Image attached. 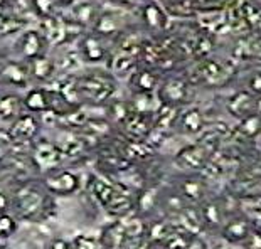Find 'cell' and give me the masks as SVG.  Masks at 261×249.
<instances>
[{
    "instance_id": "cell-35",
    "label": "cell",
    "mask_w": 261,
    "mask_h": 249,
    "mask_svg": "<svg viewBox=\"0 0 261 249\" xmlns=\"http://www.w3.org/2000/svg\"><path fill=\"white\" fill-rule=\"evenodd\" d=\"M125 228V232H126V237H128V241L132 239H140L145 234V226L140 219H132L128 223L123 224Z\"/></svg>"
},
{
    "instance_id": "cell-15",
    "label": "cell",
    "mask_w": 261,
    "mask_h": 249,
    "mask_svg": "<svg viewBox=\"0 0 261 249\" xmlns=\"http://www.w3.org/2000/svg\"><path fill=\"white\" fill-rule=\"evenodd\" d=\"M24 113V101L17 95H4L0 96V120L12 123Z\"/></svg>"
},
{
    "instance_id": "cell-40",
    "label": "cell",
    "mask_w": 261,
    "mask_h": 249,
    "mask_svg": "<svg viewBox=\"0 0 261 249\" xmlns=\"http://www.w3.org/2000/svg\"><path fill=\"white\" fill-rule=\"evenodd\" d=\"M110 113H113V118L118 121V123H121L125 118H126V115L130 113V108L126 106L125 103H121V101H115L112 106H110Z\"/></svg>"
},
{
    "instance_id": "cell-16",
    "label": "cell",
    "mask_w": 261,
    "mask_h": 249,
    "mask_svg": "<svg viewBox=\"0 0 261 249\" xmlns=\"http://www.w3.org/2000/svg\"><path fill=\"white\" fill-rule=\"evenodd\" d=\"M112 133V123L107 118H88L86 123L80 128V135L85 138H93V140H99Z\"/></svg>"
},
{
    "instance_id": "cell-45",
    "label": "cell",
    "mask_w": 261,
    "mask_h": 249,
    "mask_svg": "<svg viewBox=\"0 0 261 249\" xmlns=\"http://www.w3.org/2000/svg\"><path fill=\"white\" fill-rule=\"evenodd\" d=\"M112 4L118 5V7H123V9H130L133 5L137 4V0H110Z\"/></svg>"
},
{
    "instance_id": "cell-14",
    "label": "cell",
    "mask_w": 261,
    "mask_h": 249,
    "mask_svg": "<svg viewBox=\"0 0 261 249\" xmlns=\"http://www.w3.org/2000/svg\"><path fill=\"white\" fill-rule=\"evenodd\" d=\"M99 242H101L103 249H123L126 242H128L123 223H115L112 226H108L103 231V236Z\"/></svg>"
},
{
    "instance_id": "cell-4",
    "label": "cell",
    "mask_w": 261,
    "mask_h": 249,
    "mask_svg": "<svg viewBox=\"0 0 261 249\" xmlns=\"http://www.w3.org/2000/svg\"><path fill=\"white\" fill-rule=\"evenodd\" d=\"M31 160L32 165L37 170L49 174L61 165V162H63V153H61V148L54 142L39 140L36 143H32Z\"/></svg>"
},
{
    "instance_id": "cell-1",
    "label": "cell",
    "mask_w": 261,
    "mask_h": 249,
    "mask_svg": "<svg viewBox=\"0 0 261 249\" xmlns=\"http://www.w3.org/2000/svg\"><path fill=\"white\" fill-rule=\"evenodd\" d=\"M90 190L93 197L107 209L108 212L115 215H125L133 207L132 190L126 189L125 185L110 180H105L101 177H91L90 180Z\"/></svg>"
},
{
    "instance_id": "cell-10",
    "label": "cell",
    "mask_w": 261,
    "mask_h": 249,
    "mask_svg": "<svg viewBox=\"0 0 261 249\" xmlns=\"http://www.w3.org/2000/svg\"><path fill=\"white\" fill-rule=\"evenodd\" d=\"M175 162L180 167L189 169V170H201L204 165L207 163V152L204 150L201 145H191L186 147L177 153Z\"/></svg>"
},
{
    "instance_id": "cell-24",
    "label": "cell",
    "mask_w": 261,
    "mask_h": 249,
    "mask_svg": "<svg viewBox=\"0 0 261 249\" xmlns=\"http://www.w3.org/2000/svg\"><path fill=\"white\" fill-rule=\"evenodd\" d=\"M99 165H103L105 170L115 174H121L125 170L132 167V162L126 160L123 155H115V153H105L99 157Z\"/></svg>"
},
{
    "instance_id": "cell-13",
    "label": "cell",
    "mask_w": 261,
    "mask_h": 249,
    "mask_svg": "<svg viewBox=\"0 0 261 249\" xmlns=\"http://www.w3.org/2000/svg\"><path fill=\"white\" fill-rule=\"evenodd\" d=\"M186 95H187V86H186V82L180 79L167 81L159 91V98L162 99L164 104H169V106L182 103L186 99Z\"/></svg>"
},
{
    "instance_id": "cell-31",
    "label": "cell",
    "mask_w": 261,
    "mask_h": 249,
    "mask_svg": "<svg viewBox=\"0 0 261 249\" xmlns=\"http://www.w3.org/2000/svg\"><path fill=\"white\" fill-rule=\"evenodd\" d=\"M25 22L22 19H14V17H4L0 19V37L14 34V32H19L22 27H24Z\"/></svg>"
},
{
    "instance_id": "cell-7",
    "label": "cell",
    "mask_w": 261,
    "mask_h": 249,
    "mask_svg": "<svg viewBox=\"0 0 261 249\" xmlns=\"http://www.w3.org/2000/svg\"><path fill=\"white\" fill-rule=\"evenodd\" d=\"M47 42L44 39L42 32L39 31H25L17 41V51L25 61L36 59L39 56H44V49H46Z\"/></svg>"
},
{
    "instance_id": "cell-5",
    "label": "cell",
    "mask_w": 261,
    "mask_h": 249,
    "mask_svg": "<svg viewBox=\"0 0 261 249\" xmlns=\"http://www.w3.org/2000/svg\"><path fill=\"white\" fill-rule=\"evenodd\" d=\"M44 187L56 196H71L80 189V177L71 170H53L44 177Z\"/></svg>"
},
{
    "instance_id": "cell-37",
    "label": "cell",
    "mask_w": 261,
    "mask_h": 249,
    "mask_svg": "<svg viewBox=\"0 0 261 249\" xmlns=\"http://www.w3.org/2000/svg\"><path fill=\"white\" fill-rule=\"evenodd\" d=\"M243 207L251 217L261 219V197H249L243 201Z\"/></svg>"
},
{
    "instance_id": "cell-25",
    "label": "cell",
    "mask_w": 261,
    "mask_h": 249,
    "mask_svg": "<svg viewBox=\"0 0 261 249\" xmlns=\"http://www.w3.org/2000/svg\"><path fill=\"white\" fill-rule=\"evenodd\" d=\"M160 244L165 249H189V246L192 244V237L187 231L170 229V232L164 237Z\"/></svg>"
},
{
    "instance_id": "cell-18",
    "label": "cell",
    "mask_w": 261,
    "mask_h": 249,
    "mask_svg": "<svg viewBox=\"0 0 261 249\" xmlns=\"http://www.w3.org/2000/svg\"><path fill=\"white\" fill-rule=\"evenodd\" d=\"M157 82H159L157 74L148 69L137 71L130 77V86L133 88L135 93H147V95H150L157 88Z\"/></svg>"
},
{
    "instance_id": "cell-42",
    "label": "cell",
    "mask_w": 261,
    "mask_h": 249,
    "mask_svg": "<svg viewBox=\"0 0 261 249\" xmlns=\"http://www.w3.org/2000/svg\"><path fill=\"white\" fill-rule=\"evenodd\" d=\"M9 207H10V199H9V196L0 190V215L7 214Z\"/></svg>"
},
{
    "instance_id": "cell-22",
    "label": "cell",
    "mask_w": 261,
    "mask_h": 249,
    "mask_svg": "<svg viewBox=\"0 0 261 249\" xmlns=\"http://www.w3.org/2000/svg\"><path fill=\"white\" fill-rule=\"evenodd\" d=\"M98 15H99V10L96 9V5L91 2H81L73 7V22H76V24L81 27H85L88 24H94Z\"/></svg>"
},
{
    "instance_id": "cell-30",
    "label": "cell",
    "mask_w": 261,
    "mask_h": 249,
    "mask_svg": "<svg viewBox=\"0 0 261 249\" xmlns=\"http://www.w3.org/2000/svg\"><path fill=\"white\" fill-rule=\"evenodd\" d=\"M248 226L244 220H231L224 228V236L231 241H240L248 237Z\"/></svg>"
},
{
    "instance_id": "cell-47",
    "label": "cell",
    "mask_w": 261,
    "mask_h": 249,
    "mask_svg": "<svg viewBox=\"0 0 261 249\" xmlns=\"http://www.w3.org/2000/svg\"><path fill=\"white\" fill-rule=\"evenodd\" d=\"M224 249H227V247H224Z\"/></svg>"
},
{
    "instance_id": "cell-34",
    "label": "cell",
    "mask_w": 261,
    "mask_h": 249,
    "mask_svg": "<svg viewBox=\"0 0 261 249\" xmlns=\"http://www.w3.org/2000/svg\"><path fill=\"white\" fill-rule=\"evenodd\" d=\"M15 231H17V220H15V217H12L9 212L0 215V237L7 239Z\"/></svg>"
},
{
    "instance_id": "cell-32",
    "label": "cell",
    "mask_w": 261,
    "mask_h": 249,
    "mask_svg": "<svg viewBox=\"0 0 261 249\" xmlns=\"http://www.w3.org/2000/svg\"><path fill=\"white\" fill-rule=\"evenodd\" d=\"M71 247L73 249H103L99 239L91 237V236H85V234L76 236L74 241L71 242Z\"/></svg>"
},
{
    "instance_id": "cell-29",
    "label": "cell",
    "mask_w": 261,
    "mask_h": 249,
    "mask_svg": "<svg viewBox=\"0 0 261 249\" xmlns=\"http://www.w3.org/2000/svg\"><path fill=\"white\" fill-rule=\"evenodd\" d=\"M182 123V128H184L186 131H189V133H196V131H199L202 128V115L197 112V109H189L187 113H184V116H182L180 120Z\"/></svg>"
},
{
    "instance_id": "cell-44",
    "label": "cell",
    "mask_w": 261,
    "mask_h": 249,
    "mask_svg": "<svg viewBox=\"0 0 261 249\" xmlns=\"http://www.w3.org/2000/svg\"><path fill=\"white\" fill-rule=\"evenodd\" d=\"M249 86H251L253 91L261 93V73H256L251 77V81H249Z\"/></svg>"
},
{
    "instance_id": "cell-33",
    "label": "cell",
    "mask_w": 261,
    "mask_h": 249,
    "mask_svg": "<svg viewBox=\"0 0 261 249\" xmlns=\"http://www.w3.org/2000/svg\"><path fill=\"white\" fill-rule=\"evenodd\" d=\"M58 2L56 0H34V9L36 12L41 15L42 19H49L54 17V12H56Z\"/></svg>"
},
{
    "instance_id": "cell-3",
    "label": "cell",
    "mask_w": 261,
    "mask_h": 249,
    "mask_svg": "<svg viewBox=\"0 0 261 249\" xmlns=\"http://www.w3.org/2000/svg\"><path fill=\"white\" fill-rule=\"evenodd\" d=\"M73 82L81 101H90L94 104L110 101L116 91V81L112 74L107 73H88L76 76L73 77Z\"/></svg>"
},
{
    "instance_id": "cell-2",
    "label": "cell",
    "mask_w": 261,
    "mask_h": 249,
    "mask_svg": "<svg viewBox=\"0 0 261 249\" xmlns=\"http://www.w3.org/2000/svg\"><path fill=\"white\" fill-rule=\"evenodd\" d=\"M12 207L15 214L24 220H41L47 215V209L51 206V199L42 189L36 185L24 184L14 192Z\"/></svg>"
},
{
    "instance_id": "cell-41",
    "label": "cell",
    "mask_w": 261,
    "mask_h": 249,
    "mask_svg": "<svg viewBox=\"0 0 261 249\" xmlns=\"http://www.w3.org/2000/svg\"><path fill=\"white\" fill-rule=\"evenodd\" d=\"M246 247L248 249H261V234L259 232H251V234H248Z\"/></svg>"
},
{
    "instance_id": "cell-23",
    "label": "cell",
    "mask_w": 261,
    "mask_h": 249,
    "mask_svg": "<svg viewBox=\"0 0 261 249\" xmlns=\"http://www.w3.org/2000/svg\"><path fill=\"white\" fill-rule=\"evenodd\" d=\"M121 155H123L126 160H130V162H133V160H143L152 155V147H150L147 142L126 140L123 148H121Z\"/></svg>"
},
{
    "instance_id": "cell-43",
    "label": "cell",
    "mask_w": 261,
    "mask_h": 249,
    "mask_svg": "<svg viewBox=\"0 0 261 249\" xmlns=\"http://www.w3.org/2000/svg\"><path fill=\"white\" fill-rule=\"evenodd\" d=\"M49 249H73L71 247V242H68L66 239H61V237H58V239H54L51 242V247Z\"/></svg>"
},
{
    "instance_id": "cell-46",
    "label": "cell",
    "mask_w": 261,
    "mask_h": 249,
    "mask_svg": "<svg viewBox=\"0 0 261 249\" xmlns=\"http://www.w3.org/2000/svg\"><path fill=\"white\" fill-rule=\"evenodd\" d=\"M12 142H14V138L10 136L9 131H2V130H0V147H2V145H10Z\"/></svg>"
},
{
    "instance_id": "cell-9",
    "label": "cell",
    "mask_w": 261,
    "mask_h": 249,
    "mask_svg": "<svg viewBox=\"0 0 261 249\" xmlns=\"http://www.w3.org/2000/svg\"><path fill=\"white\" fill-rule=\"evenodd\" d=\"M80 52L86 63H101L108 56V49L98 34H86L81 37Z\"/></svg>"
},
{
    "instance_id": "cell-27",
    "label": "cell",
    "mask_w": 261,
    "mask_h": 249,
    "mask_svg": "<svg viewBox=\"0 0 261 249\" xmlns=\"http://www.w3.org/2000/svg\"><path fill=\"white\" fill-rule=\"evenodd\" d=\"M197 74H199V77H201L202 81L211 82V85H214V82H219L221 77L224 76L223 69H221V66L218 63H213V61H205V63H202L201 66H199Z\"/></svg>"
},
{
    "instance_id": "cell-17",
    "label": "cell",
    "mask_w": 261,
    "mask_h": 249,
    "mask_svg": "<svg viewBox=\"0 0 261 249\" xmlns=\"http://www.w3.org/2000/svg\"><path fill=\"white\" fill-rule=\"evenodd\" d=\"M27 66H29V74L31 77H34L37 81H49L54 76V71H56V66H54V61L49 59L46 56H39L36 59L27 61Z\"/></svg>"
},
{
    "instance_id": "cell-11",
    "label": "cell",
    "mask_w": 261,
    "mask_h": 249,
    "mask_svg": "<svg viewBox=\"0 0 261 249\" xmlns=\"http://www.w3.org/2000/svg\"><path fill=\"white\" fill-rule=\"evenodd\" d=\"M0 77L14 86H25L29 81V66L20 61H10V63L4 64L0 69Z\"/></svg>"
},
{
    "instance_id": "cell-8",
    "label": "cell",
    "mask_w": 261,
    "mask_h": 249,
    "mask_svg": "<svg viewBox=\"0 0 261 249\" xmlns=\"http://www.w3.org/2000/svg\"><path fill=\"white\" fill-rule=\"evenodd\" d=\"M39 128H41V123L34 115L22 113L17 120L10 123L9 133L15 142H31L37 136Z\"/></svg>"
},
{
    "instance_id": "cell-28",
    "label": "cell",
    "mask_w": 261,
    "mask_h": 249,
    "mask_svg": "<svg viewBox=\"0 0 261 249\" xmlns=\"http://www.w3.org/2000/svg\"><path fill=\"white\" fill-rule=\"evenodd\" d=\"M143 19H145L147 25L152 27V29H162L165 25V19H164V14L157 5L153 4H148L145 9H143Z\"/></svg>"
},
{
    "instance_id": "cell-6",
    "label": "cell",
    "mask_w": 261,
    "mask_h": 249,
    "mask_svg": "<svg viewBox=\"0 0 261 249\" xmlns=\"http://www.w3.org/2000/svg\"><path fill=\"white\" fill-rule=\"evenodd\" d=\"M120 125L123 128L126 140L130 142H145V138L152 131V118H150V115H142L135 112H130L126 115V118Z\"/></svg>"
},
{
    "instance_id": "cell-19",
    "label": "cell",
    "mask_w": 261,
    "mask_h": 249,
    "mask_svg": "<svg viewBox=\"0 0 261 249\" xmlns=\"http://www.w3.org/2000/svg\"><path fill=\"white\" fill-rule=\"evenodd\" d=\"M94 34L98 36H112L116 34L121 25H120V19L118 15H115L113 12H99L98 19L94 20Z\"/></svg>"
},
{
    "instance_id": "cell-21",
    "label": "cell",
    "mask_w": 261,
    "mask_h": 249,
    "mask_svg": "<svg viewBox=\"0 0 261 249\" xmlns=\"http://www.w3.org/2000/svg\"><path fill=\"white\" fill-rule=\"evenodd\" d=\"M47 103H49V112L61 116V118L69 115L71 112H74L77 108L74 104H71L59 90H47Z\"/></svg>"
},
{
    "instance_id": "cell-36",
    "label": "cell",
    "mask_w": 261,
    "mask_h": 249,
    "mask_svg": "<svg viewBox=\"0 0 261 249\" xmlns=\"http://www.w3.org/2000/svg\"><path fill=\"white\" fill-rule=\"evenodd\" d=\"M249 104H251V99H249L248 95H244V93H241V95H238L231 99V112L238 113L240 116H244L246 113H249Z\"/></svg>"
},
{
    "instance_id": "cell-20",
    "label": "cell",
    "mask_w": 261,
    "mask_h": 249,
    "mask_svg": "<svg viewBox=\"0 0 261 249\" xmlns=\"http://www.w3.org/2000/svg\"><path fill=\"white\" fill-rule=\"evenodd\" d=\"M22 101H24V108L29 109V112H32V113H46V112H49L47 90H41V88L31 90L25 95V98L22 99Z\"/></svg>"
},
{
    "instance_id": "cell-39",
    "label": "cell",
    "mask_w": 261,
    "mask_h": 249,
    "mask_svg": "<svg viewBox=\"0 0 261 249\" xmlns=\"http://www.w3.org/2000/svg\"><path fill=\"white\" fill-rule=\"evenodd\" d=\"M202 217H204L205 223L211 224V226L218 224L219 223V209H218V206L213 204V202L205 204L204 209H202Z\"/></svg>"
},
{
    "instance_id": "cell-38",
    "label": "cell",
    "mask_w": 261,
    "mask_h": 249,
    "mask_svg": "<svg viewBox=\"0 0 261 249\" xmlns=\"http://www.w3.org/2000/svg\"><path fill=\"white\" fill-rule=\"evenodd\" d=\"M170 226H167L165 223H155L152 228H150V231H148V236L152 237L153 241H157V242H162V239L165 236L169 234L170 232Z\"/></svg>"
},
{
    "instance_id": "cell-12",
    "label": "cell",
    "mask_w": 261,
    "mask_h": 249,
    "mask_svg": "<svg viewBox=\"0 0 261 249\" xmlns=\"http://www.w3.org/2000/svg\"><path fill=\"white\" fill-rule=\"evenodd\" d=\"M42 29H44L42 36L46 39V42L53 44V46H59V44H63L69 37L68 24L64 20H58L56 17L44 19Z\"/></svg>"
},
{
    "instance_id": "cell-26",
    "label": "cell",
    "mask_w": 261,
    "mask_h": 249,
    "mask_svg": "<svg viewBox=\"0 0 261 249\" xmlns=\"http://www.w3.org/2000/svg\"><path fill=\"white\" fill-rule=\"evenodd\" d=\"M180 192L187 201L199 202V201H202L205 196V185H204V182L197 180V179H187L182 182Z\"/></svg>"
}]
</instances>
